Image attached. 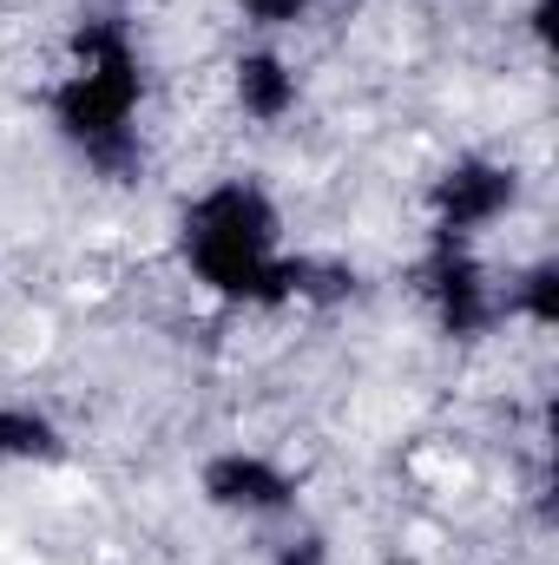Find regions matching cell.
<instances>
[{
	"mask_svg": "<svg viewBox=\"0 0 559 565\" xmlns=\"http://www.w3.org/2000/svg\"><path fill=\"white\" fill-rule=\"evenodd\" d=\"M514 191H520V178H514V164H500V158H461V164H447V171L434 178L441 231H447V237H481L487 224H500V217L514 211Z\"/></svg>",
	"mask_w": 559,
	"mask_h": 565,
	"instance_id": "cell-4",
	"label": "cell"
},
{
	"mask_svg": "<svg viewBox=\"0 0 559 565\" xmlns=\"http://www.w3.org/2000/svg\"><path fill=\"white\" fill-rule=\"evenodd\" d=\"M198 487L218 513H238V520H271V513H289L296 507V480L289 467L257 454V447H224L198 467Z\"/></svg>",
	"mask_w": 559,
	"mask_h": 565,
	"instance_id": "cell-3",
	"label": "cell"
},
{
	"mask_svg": "<svg viewBox=\"0 0 559 565\" xmlns=\"http://www.w3.org/2000/svg\"><path fill=\"white\" fill-rule=\"evenodd\" d=\"M178 257L204 296L238 309H271L296 296V264L283 257V211L257 178L204 184L178 217Z\"/></svg>",
	"mask_w": 559,
	"mask_h": 565,
	"instance_id": "cell-1",
	"label": "cell"
},
{
	"mask_svg": "<svg viewBox=\"0 0 559 565\" xmlns=\"http://www.w3.org/2000/svg\"><path fill=\"white\" fill-rule=\"evenodd\" d=\"M53 132L86 151V158H119L133 145V126L145 113V60L126 26L99 20L73 40V60L60 66L53 93H46Z\"/></svg>",
	"mask_w": 559,
	"mask_h": 565,
	"instance_id": "cell-2",
	"label": "cell"
},
{
	"mask_svg": "<svg viewBox=\"0 0 559 565\" xmlns=\"http://www.w3.org/2000/svg\"><path fill=\"white\" fill-rule=\"evenodd\" d=\"M316 7H323V0H238L244 26H251V33H264V40H271V33H289V26H296V20H309Z\"/></svg>",
	"mask_w": 559,
	"mask_h": 565,
	"instance_id": "cell-7",
	"label": "cell"
},
{
	"mask_svg": "<svg viewBox=\"0 0 559 565\" xmlns=\"http://www.w3.org/2000/svg\"><path fill=\"white\" fill-rule=\"evenodd\" d=\"M66 454V440H60V427L46 408H33V402H0V460L7 467H40V460H60Z\"/></svg>",
	"mask_w": 559,
	"mask_h": 565,
	"instance_id": "cell-6",
	"label": "cell"
},
{
	"mask_svg": "<svg viewBox=\"0 0 559 565\" xmlns=\"http://www.w3.org/2000/svg\"><path fill=\"white\" fill-rule=\"evenodd\" d=\"M296 66L283 60L271 40H257V46H244L238 60H231V99H238V113L244 119H257V126H283L289 113H296Z\"/></svg>",
	"mask_w": 559,
	"mask_h": 565,
	"instance_id": "cell-5",
	"label": "cell"
}]
</instances>
